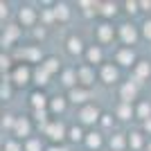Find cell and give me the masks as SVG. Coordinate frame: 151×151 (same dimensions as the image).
Instances as JSON below:
<instances>
[{"label": "cell", "instance_id": "obj_29", "mask_svg": "<svg viewBox=\"0 0 151 151\" xmlns=\"http://www.w3.org/2000/svg\"><path fill=\"white\" fill-rule=\"evenodd\" d=\"M50 151H65V149H50Z\"/></svg>", "mask_w": 151, "mask_h": 151}, {"label": "cell", "instance_id": "obj_14", "mask_svg": "<svg viewBox=\"0 0 151 151\" xmlns=\"http://www.w3.org/2000/svg\"><path fill=\"white\" fill-rule=\"evenodd\" d=\"M36 79H38V83H45V79H47V72H45V70H36Z\"/></svg>", "mask_w": 151, "mask_h": 151}, {"label": "cell", "instance_id": "obj_23", "mask_svg": "<svg viewBox=\"0 0 151 151\" xmlns=\"http://www.w3.org/2000/svg\"><path fill=\"white\" fill-rule=\"evenodd\" d=\"M7 151H18V145H16V142H9V145H7Z\"/></svg>", "mask_w": 151, "mask_h": 151}, {"label": "cell", "instance_id": "obj_22", "mask_svg": "<svg viewBox=\"0 0 151 151\" xmlns=\"http://www.w3.org/2000/svg\"><path fill=\"white\" fill-rule=\"evenodd\" d=\"M99 34H101V38H108V36H111V32H108V27H106V25H104V29H101Z\"/></svg>", "mask_w": 151, "mask_h": 151}, {"label": "cell", "instance_id": "obj_7", "mask_svg": "<svg viewBox=\"0 0 151 151\" xmlns=\"http://www.w3.org/2000/svg\"><path fill=\"white\" fill-rule=\"evenodd\" d=\"M81 50V41L79 38H70V52H79Z\"/></svg>", "mask_w": 151, "mask_h": 151}, {"label": "cell", "instance_id": "obj_26", "mask_svg": "<svg viewBox=\"0 0 151 151\" xmlns=\"http://www.w3.org/2000/svg\"><path fill=\"white\" fill-rule=\"evenodd\" d=\"M7 14V5H2V2H0V16H5Z\"/></svg>", "mask_w": 151, "mask_h": 151}, {"label": "cell", "instance_id": "obj_19", "mask_svg": "<svg viewBox=\"0 0 151 151\" xmlns=\"http://www.w3.org/2000/svg\"><path fill=\"white\" fill-rule=\"evenodd\" d=\"M90 61H97V59H99V50H90Z\"/></svg>", "mask_w": 151, "mask_h": 151}, {"label": "cell", "instance_id": "obj_11", "mask_svg": "<svg viewBox=\"0 0 151 151\" xmlns=\"http://www.w3.org/2000/svg\"><path fill=\"white\" fill-rule=\"evenodd\" d=\"M52 111H57V113L63 111V99H61V97H57V99L52 101Z\"/></svg>", "mask_w": 151, "mask_h": 151}, {"label": "cell", "instance_id": "obj_27", "mask_svg": "<svg viewBox=\"0 0 151 151\" xmlns=\"http://www.w3.org/2000/svg\"><path fill=\"white\" fill-rule=\"evenodd\" d=\"M12 124H14V120L9 117V115H7V117H5V126H12Z\"/></svg>", "mask_w": 151, "mask_h": 151}, {"label": "cell", "instance_id": "obj_15", "mask_svg": "<svg viewBox=\"0 0 151 151\" xmlns=\"http://www.w3.org/2000/svg\"><path fill=\"white\" fill-rule=\"evenodd\" d=\"M122 34H124V38H126V41H133V38H135L133 29H129V27H124V29H122Z\"/></svg>", "mask_w": 151, "mask_h": 151}, {"label": "cell", "instance_id": "obj_28", "mask_svg": "<svg viewBox=\"0 0 151 151\" xmlns=\"http://www.w3.org/2000/svg\"><path fill=\"white\" fill-rule=\"evenodd\" d=\"M145 32H147V36H151V23H147V29Z\"/></svg>", "mask_w": 151, "mask_h": 151}, {"label": "cell", "instance_id": "obj_5", "mask_svg": "<svg viewBox=\"0 0 151 151\" xmlns=\"http://www.w3.org/2000/svg\"><path fill=\"white\" fill-rule=\"evenodd\" d=\"M32 101H34V106H36L38 111L45 106V97H43L41 93H34V95H32Z\"/></svg>", "mask_w": 151, "mask_h": 151}, {"label": "cell", "instance_id": "obj_4", "mask_svg": "<svg viewBox=\"0 0 151 151\" xmlns=\"http://www.w3.org/2000/svg\"><path fill=\"white\" fill-rule=\"evenodd\" d=\"M16 133H18V135H27V133H29V124H27V120H18V122H16Z\"/></svg>", "mask_w": 151, "mask_h": 151}, {"label": "cell", "instance_id": "obj_24", "mask_svg": "<svg viewBox=\"0 0 151 151\" xmlns=\"http://www.w3.org/2000/svg\"><path fill=\"white\" fill-rule=\"evenodd\" d=\"M36 117H38V122H43L45 120V111H36Z\"/></svg>", "mask_w": 151, "mask_h": 151}, {"label": "cell", "instance_id": "obj_6", "mask_svg": "<svg viewBox=\"0 0 151 151\" xmlns=\"http://www.w3.org/2000/svg\"><path fill=\"white\" fill-rule=\"evenodd\" d=\"M20 20H23V23H32V20H34V12H32V9H23V12H20Z\"/></svg>", "mask_w": 151, "mask_h": 151}, {"label": "cell", "instance_id": "obj_12", "mask_svg": "<svg viewBox=\"0 0 151 151\" xmlns=\"http://www.w3.org/2000/svg\"><path fill=\"white\" fill-rule=\"evenodd\" d=\"M52 70H57V59H47L45 63V72H52Z\"/></svg>", "mask_w": 151, "mask_h": 151}, {"label": "cell", "instance_id": "obj_1", "mask_svg": "<svg viewBox=\"0 0 151 151\" xmlns=\"http://www.w3.org/2000/svg\"><path fill=\"white\" fill-rule=\"evenodd\" d=\"M47 135H50L52 140H61V138H63V126H61V124L47 126Z\"/></svg>", "mask_w": 151, "mask_h": 151}, {"label": "cell", "instance_id": "obj_16", "mask_svg": "<svg viewBox=\"0 0 151 151\" xmlns=\"http://www.w3.org/2000/svg\"><path fill=\"white\" fill-rule=\"evenodd\" d=\"M88 145L90 147H97V145H99V138H97V135H90V138H88Z\"/></svg>", "mask_w": 151, "mask_h": 151}, {"label": "cell", "instance_id": "obj_20", "mask_svg": "<svg viewBox=\"0 0 151 151\" xmlns=\"http://www.w3.org/2000/svg\"><path fill=\"white\" fill-rule=\"evenodd\" d=\"M0 95H2V97H9V95H12L9 86H2V88H0Z\"/></svg>", "mask_w": 151, "mask_h": 151}, {"label": "cell", "instance_id": "obj_3", "mask_svg": "<svg viewBox=\"0 0 151 151\" xmlns=\"http://www.w3.org/2000/svg\"><path fill=\"white\" fill-rule=\"evenodd\" d=\"M81 120L83 122H95L97 120V111H95V108H83L81 111Z\"/></svg>", "mask_w": 151, "mask_h": 151}, {"label": "cell", "instance_id": "obj_13", "mask_svg": "<svg viewBox=\"0 0 151 151\" xmlns=\"http://www.w3.org/2000/svg\"><path fill=\"white\" fill-rule=\"evenodd\" d=\"M27 151H41V145H38L36 140H29L27 142Z\"/></svg>", "mask_w": 151, "mask_h": 151}, {"label": "cell", "instance_id": "obj_2", "mask_svg": "<svg viewBox=\"0 0 151 151\" xmlns=\"http://www.w3.org/2000/svg\"><path fill=\"white\" fill-rule=\"evenodd\" d=\"M14 79H16V83H27V79H29V70H27V68H18L16 72H14Z\"/></svg>", "mask_w": 151, "mask_h": 151}, {"label": "cell", "instance_id": "obj_10", "mask_svg": "<svg viewBox=\"0 0 151 151\" xmlns=\"http://www.w3.org/2000/svg\"><path fill=\"white\" fill-rule=\"evenodd\" d=\"M104 79H106V81H113L115 79V70L113 68H104Z\"/></svg>", "mask_w": 151, "mask_h": 151}, {"label": "cell", "instance_id": "obj_25", "mask_svg": "<svg viewBox=\"0 0 151 151\" xmlns=\"http://www.w3.org/2000/svg\"><path fill=\"white\" fill-rule=\"evenodd\" d=\"M7 65H9V61L5 57H0V68H7Z\"/></svg>", "mask_w": 151, "mask_h": 151}, {"label": "cell", "instance_id": "obj_8", "mask_svg": "<svg viewBox=\"0 0 151 151\" xmlns=\"http://www.w3.org/2000/svg\"><path fill=\"white\" fill-rule=\"evenodd\" d=\"M54 14H57L59 18H68V7H65V5H59Z\"/></svg>", "mask_w": 151, "mask_h": 151}, {"label": "cell", "instance_id": "obj_9", "mask_svg": "<svg viewBox=\"0 0 151 151\" xmlns=\"http://www.w3.org/2000/svg\"><path fill=\"white\" fill-rule=\"evenodd\" d=\"M70 97H72V101H83L86 93H83V90H72V95H70Z\"/></svg>", "mask_w": 151, "mask_h": 151}, {"label": "cell", "instance_id": "obj_17", "mask_svg": "<svg viewBox=\"0 0 151 151\" xmlns=\"http://www.w3.org/2000/svg\"><path fill=\"white\" fill-rule=\"evenodd\" d=\"M131 59H133V54H129V52H122V54H120V61H131Z\"/></svg>", "mask_w": 151, "mask_h": 151}, {"label": "cell", "instance_id": "obj_21", "mask_svg": "<svg viewBox=\"0 0 151 151\" xmlns=\"http://www.w3.org/2000/svg\"><path fill=\"white\" fill-rule=\"evenodd\" d=\"M63 79H65V83H72V79H75V72H65V77H63Z\"/></svg>", "mask_w": 151, "mask_h": 151}, {"label": "cell", "instance_id": "obj_18", "mask_svg": "<svg viewBox=\"0 0 151 151\" xmlns=\"http://www.w3.org/2000/svg\"><path fill=\"white\" fill-rule=\"evenodd\" d=\"M70 135H72V140H79V138H81V131H79V129H72Z\"/></svg>", "mask_w": 151, "mask_h": 151}]
</instances>
